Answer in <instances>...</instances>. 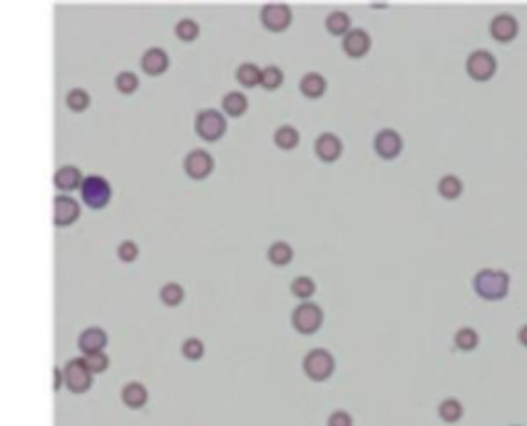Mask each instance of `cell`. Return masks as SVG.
<instances>
[{"mask_svg":"<svg viewBox=\"0 0 527 426\" xmlns=\"http://www.w3.org/2000/svg\"><path fill=\"white\" fill-rule=\"evenodd\" d=\"M511 276L505 270L482 268L474 276V291L484 301H503L509 295Z\"/></svg>","mask_w":527,"mask_h":426,"instance_id":"cell-1","label":"cell"},{"mask_svg":"<svg viewBox=\"0 0 527 426\" xmlns=\"http://www.w3.org/2000/svg\"><path fill=\"white\" fill-rule=\"evenodd\" d=\"M291 326L303 336L317 334L323 326V309L313 301H301L291 313Z\"/></svg>","mask_w":527,"mask_h":426,"instance_id":"cell-2","label":"cell"},{"mask_svg":"<svg viewBox=\"0 0 527 426\" xmlns=\"http://www.w3.org/2000/svg\"><path fill=\"white\" fill-rule=\"evenodd\" d=\"M303 371L311 381H328L336 371V358L326 348H311L303 358Z\"/></svg>","mask_w":527,"mask_h":426,"instance_id":"cell-3","label":"cell"},{"mask_svg":"<svg viewBox=\"0 0 527 426\" xmlns=\"http://www.w3.org/2000/svg\"><path fill=\"white\" fill-rule=\"evenodd\" d=\"M196 134L206 142H217L227 132V118L217 109H202L194 120Z\"/></svg>","mask_w":527,"mask_h":426,"instance_id":"cell-4","label":"cell"},{"mask_svg":"<svg viewBox=\"0 0 527 426\" xmlns=\"http://www.w3.org/2000/svg\"><path fill=\"white\" fill-rule=\"evenodd\" d=\"M81 196H83V202L87 206L99 211V208H103L109 202V198H112V185L101 175H87L81 181Z\"/></svg>","mask_w":527,"mask_h":426,"instance_id":"cell-5","label":"cell"},{"mask_svg":"<svg viewBox=\"0 0 527 426\" xmlns=\"http://www.w3.org/2000/svg\"><path fill=\"white\" fill-rule=\"evenodd\" d=\"M496 70H498V62L494 54L488 50H474L466 60V73L470 75V79L478 83L490 81L496 75Z\"/></svg>","mask_w":527,"mask_h":426,"instance_id":"cell-6","label":"cell"},{"mask_svg":"<svg viewBox=\"0 0 527 426\" xmlns=\"http://www.w3.org/2000/svg\"><path fill=\"white\" fill-rule=\"evenodd\" d=\"M260 21L268 31L282 33L293 23V10L284 2H268L260 10Z\"/></svg>","mask_w":527,"mask_h":426,"instance_id":"cell-7","label":"cell"},{"mask_svg":"<svg viewBox=\"0 0 527 426\" xmlns=\"http://www.w3.org/2000/svg\"><path fill=\"white\" fill-rule=\"evenodd\" d=\"M373 149L377 157H381L383 161H394L404 151V138L394 128L379 130L373 138Z\"/></svg>","mask_w":527,"mask_h":426,"instance_id":"cell-8","label":"cell"},{"mask_svg":"<svg viewBox=\"0 0 527 426\" xmlns=\"http://www.w3.org/2000/svg\"><path fill=\"white\" fill-rule=\"evenodd\" d=\"M62 379L66 387L75 393H83L91 387V381H93V373L89 371L83 363V358H70L64 369H62Z\"/></svg>","mask_w":527,"mask_h":426,"instance_id":"cell-9","label":"cell"},{"mask_svg":"<svg viewBox=\"0 0 527 426\" xmlns=\"http://www.w3.org/2000/svg\"><path fill=\"white\" fill-rule=\"evenodd\" d=\"M490 38L498 43H511L519 36V21L511 13H498L488 25Z\"/></svg>","mask_w":527,"mask_h":426,"instance_id":"cell-10","label":"cell"},{"mask_svg":"<svg viewBox=\"0 0 527 426\" xmlns=\"http://www.w3.org/2000/svg\"><path fill=\"white\" fill-rule=\"evenodd\" d=\"M183 171L192 179H206L215 171V159L204 149H194L183 157Z\"/></svg>","mask_w":527,"mask_h":426,"instance_id":"cell-11","label":"cell"},{"mask_svg":"<svg viewBox=\"0 0 527 426\" xmlns=\"http://www.w3.org/2000/svg\"><path fill=\"white\" fill-rule=\"evenodd\" d=\"M313 151H315V157L323 163H334L342 157V151H344V144L342 140L334 134V132H323L315 138V144H313Z\"/></svg>","mask_w":527,"mask_h":426,"instance_id":"cell-12","label":"cell"},{"mask_svg":"<svg viewBox=\"0 0 527 426\" xmlns=\"http://www.w3.org/2000/svg\"><path fill=\"white\" fill-rule=\"evenodd\" d=\"M371 36L365 31V29H360V27H354L351 29L344 38H342V50H344V54L349 56V58H354V60H358V58H365L369 52H371Z\"/></svg>","mask_w":527,"mask_h":426,"instance_id":"cell-13","label":"cell"},{"mask_svg":"<svg viewBox=\"0 0 527 426\" xmlns=\"http://www.w3.org/2000/svg\"><path fill=\"white\" fill-rule=\"evenodd\" d=\"M79 214H81V206L72 196H68V194L56 196V200H54V222L58 227L72 225L79 218Z\"/></svg>","mask_w":527,"mask_h":426,"instance_id":"cell-14","label":"cell"},{"mask_svg":"<svg viewBox=\"0 0 527 426\" xmlns=\"http://www.w3.org/2000/svg\"><path fill=\"white\" fill-rule=\"evenodd\" d=\"M140 66L146 75L151 77H159L169 68V56L161 50V47H151L142 54Z\"/></svg>","mask_w":527,"mask_h":426,"instance_id":"cell-15","label":"cell"},{"mask_svg":"<svg viewBox=\"0 0 527 426\" xmlns=\"http://www.w3.org/2000/svg\"><path fill=\"white\" fill-rule=\"evenodd\" d=\"M299 91H301V95L307 97V99H319V97H323L326 91H328V81H326V77L319 75V73H307V75H303L301 81H299Z\"/></svg>","mask_w":527,"mask_h":426,"instance_id":"cell-16","label":"cell"},{"mask_svg":"<svg viewBox=\"0 0 527 426\" xmlns=\"http://www.w3.org/2000/svg\"><path fill=\"white\" fill-rule=\"evenodd\" d=\"M247 107H250V101H247V97L241 91H229L222 97V112L229 118H241V116H245Z\"/></svg>","mask_w":527,"mask_h":426,"instance_id":"cell-17","label":"cell"},{"mask_svg":"<svg viewBox=\"0 0 527 426\" xmlns=\"http://www.w3.org/2000/svg\"><path fill=\"white\" fill-rule=\"evenodd\" d=\"M107 344V334L101 328H87L81 336H79V348L91 354V352H101L103 346Z\"/></svg>","mask_w":527,"mask_h":426,"instance_id":"cell-18","label":"cell"},{"mask_svg":"<svg viewBox=\"0 0 527 426\" xmlns=\"http://www.w3.org/2000/svg\"><path fill=\"white\" fill-rule=\"evenodd\" d=\"M326 29H328V33L334 36V38H344L352 29L351 15L344 13V10H332V13L326 17Z\"/></svg>","mask_w":527,"mask_h":426,"instance_id":"cell-19","label":"cell"},{"mask_svg":"<svg viewBox=\"0 0 527 426\" xmlns=\"http://www.w3.org/2000/svg\"><path fill=\"white\" fill-rule=\"evenodd\" d=\"M54 181H56V185H58L60 190L70 192V190H75V188H81L83 173L79 171V167H75V165H62L60 169L56 171Z\"/></svg>","mask_w":527,"mask_h":426,"instance_id":"cell-20","label":"cell"},{"mask_svg":"<svg viewBox=\"0 0 527 426\" xmlns=\"http://www.w3.org/2000/svg\"><path fill=\"white\" fill-rule=\"evenodd\" d=\"M301 142V134L299 130L291 124H284V126H278L276 132H274V144L280 149V151H295Z\"/></svg>","mask_w":527,"mask_h":426,"instance_id":"cell-21","label":"cell"},{"mask_svg":"<svg viewBox=\"0 0 527 426\" xmlns=\"http://www.w3.org/2000/svg\"><path fill=\"white\" fill-rule=\"evenodd\" d=\"M295 257V250L291 248V243L287 241H274L270 248H268V261L272 266H278V268H284L293 261Z\"/></svg>","mask_w":527,"mask_h":426,"instance_id":"cell-22","label":"cell"},{"mask_svg":"<svg viewBox=\"0 0 527 426\" xmlns=\"http://www.w3.org/2000/svg\"><path fill=\"white\" fill-rule=\"evenodd\" d=\"M260 77H262V68L254 62H243L237 70H235V79L237 83L245 89H254L260 86Z\"/></svg>","mask_w":527,"mask_h":426,"instance_id":"cell-23","label":"cell"},{"mask_svg":"<svg viewBox=\"0 0 527 426\" xmlns=\"http://www.w3.org/2000/svg\"><path fill=\"white\" fill-rule=\"evenodd\" d=\"M439 418L447 425H455L464 418V404L457 397H445L439 404Z\"/></svg>","mask_w":527,"mask_h":426,"instance_id":"cell-24","label":"cell"},{"mask_svg":"<svg viewBox=\"0 0 527 426\" xmlns=\"http://www.w3.org/2000/svg\"><path fill=\"white\" fill-rule=\"evenodd\" d=\"M437 192L445 200H457L464 194V181L457 175H443L437 183Z\"/></svg>","mask_w":527,"mask_h":426,"instance_id":"cell-25","label":"cell"},{"mask_svg":"<svg viewBox=\"0 0 527 426\" xmlns=\"http://www.w3.org/2000/svg\"><path fill=\"white\" fill-rule=\"evenodd\" d=\"M146 397H148L146 387L142 383H138V381H130V383L124 385V389H122V400H124V404L130 406V408H140V406H144V404H146Z\"/></svg>","mask_w":527,"mask_h":426,"instance_id":"cell-26","label":"cell"},{"mask_svg":"<svg viewBox=\"0 0 527 426\" xmlns=\"http://www.w3.org/2000/svg\"><path fill=\"white\" fill-rule=\"evenodd\" d=\"M284 83V73L280 66L276 64H268L262 68V77H260V86L266 91H276Z\"/></svg>","mask_w":527,"mask_h":426,"instance_id":"cell-27","label":"cell"},{"mask_svg":"<svg viewBox=\"0 0 527 426\" xmlns=\"http://www.w3.org/2000/svg\"><path fill=\"white\" fill-rule=\"evenodd\" d=\"M453 344H455V348H459V350H464V352H470V350H474L478 344H480V336H478V332L474 330V328H459L457 332H455V336H453Z\"/></svg>","mask_w":527,"mask_h":426,"instance_id":"cell-28","label":"cell"},{"mask_svg":"<svg viewBox=\"0 0 527 426\" xmlns=\"http://www.w3.org/2000/svg\"><path fill=\"white\" fill-rule=\"evenodd\" d=\"M291 293L301 301H309L317 293V284L311 276H297L291 282Z\"/></svg>","mask_w":527,"mask_h":426,"instance_id":"cell-29","label":"cell"},{"mask_svg":"<svg viewBox=\"0 0 527 426\" xmlns=\"http://www.w3.org/2000/svg\"><path fill=\"white\" fill-rule=\"evenodd\" d=\"M176 36L181 42H194L200 36V25L194 19H181L176 23Z\"/></svg>","mask_w":527,"mask_h":426,"instance_id":"cell-30","label":"cell"},{"mask_svg":"<svg viewBox=\"0 0 527 426\" xmlns=\"http://www.w3.org/2000/svg\"><path fill=\"white\" fill-rule=\"evenodd\" d=\"M89 103H91V97L85 89H70L66 93V105L72 109V112H83L87 109Z\"/></svg>","mask_w":527,"mask_h":426,"instance_id":"cell-31","label":"cell"},{"mask_svg":"<svg viewBox=\"0 0 527 426\" xmlns=\"http://www.w3.org/2000/svg\"><path fill=\"white\" fill-rule=\"evenodd\" d=\"M183 289H181V284H177V282H167L163 289H161V301L165 303V305H169V307H176L179 305L181 301H183Z\"/></svg>","mask_w":527,"mask_h":426,"instance_id":"cell-32","label":"cell"},{"mask_svg":"<svg viewBox=\"0 0 527 426\" xmlns=\"http://www.w3.org/2000/svg\"><path fill=\"white\" fill-rule=\"evenodd\" d=\"M181 354L188 360H198L204 354V344H202L200 338H188V340H183V344H181Z\"/></svg>","mask_w":527,"mask_h":426,"instance_id":"cell-33","label":"cell"},{"mask_svg":"<svg viewBox=\"0 0 527 426\" xmlns=\"http://www.w3.org/2000/svg\"><path fill=\"white\" fill-rule=\"evenodd\" d=\"M116 86H118L120 93L128 95L132 91H136V86H138V77H136L134 73H130V70H122V73L116 77Z\"/></svg>","mask_w":527,"mask_h":426,"instance_id":"cell-34","label":"cell"},{"mask_svg":"<svg viewBox=\"0 0 527 426\" xmlns=\"http://www.w3.org/2000/svg\"><path fill=\"white\" fill-rule=\"evenodd\" d=\"M85 367H87L91 373H101L107 369V356L103 352H91V354H85L83 358Z\"/></svg>","mask_w":527,"mask_h":426,"instance_id":"cell-35","label":"cell"},{"mask_svg":"<svg viewBox=\"0 0 527 426\" xmlns=\"http://www.w3.org/2000/svg\"><path fill=\"white\" fill-rule=\"evenodd\" d=\"M328 426H354V420L346 410H334L328 416Z\"/></svg>","mask_w":527,"mask_h":426,"instance_id":"cell-36","label":"cell"},{"mask_svg":"<svg viewBox=\"0 0 527 426\" xmlns=\"http://www.w3.org/2000/svg\"><path fill=\"white\" fill-rule=\"evenodd\" d=\"M118 256L122 261H134L136 256H138V248L134 241H122L120 248H118Z\"/></svg>","mask_w":527,"mask_h":426,"instance_id":"cell-37","label":"cell"},{"mask_svg":"<svg viewBox=\"0 0 527 426\" xmlns=\"http://www.w3.org/2000/svg\"><path fill=\"white\" fill-rule=\"evenodd\" d=\"M517 338H519V342H521V346H526V348H527V324H526V326H521V328H519V334H517Z\"/></svg>","mask_w":527,"mask_h":426,"instance_id":"cell-38","label":"cell"},{"mask_svg":"<svg viewBox=\"0 0 527 426\" xmlns=\"http://www.w3.org/2000/svg\"><path fill=\"white\" fill-rule=\"evenodd\" d=\"M54 375H56V389H58V387H60V379H62V371H60V369H56V371H54Z\"/></svg>","mask_w":527,"mask_h":426,"instance_id":"cell-39","label":"cell"},{"mask_svg":"<svg viewBox=\"0 0 527 426\" xmlns=\"http://www.w3.org/2000/svg\"><path fill=\"white\" fill-rule=\"evenodd\" d=\"M511 426H519V425H511Z\"/></svg>","mask_w":527,"mask_h":426,"instance_id":"cell-40","label":"cell"}]
</instances>
